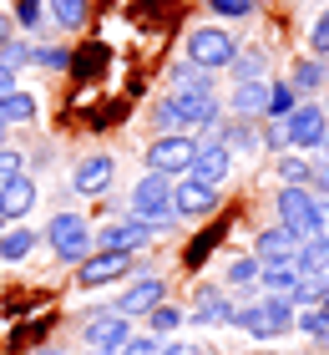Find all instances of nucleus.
I'll use <instances>...</instances> for the list:
<instances>
[{
  "instance_id": "obj_1",
  "label": "nucleus",
  "mask_w": 329,
  "mask_h": 355,
  "mask_svg": "<svg viewBox=\"0 0 329 355\" xmlns=\"http://www.w3.org/2000/svg\"><path fill=\"white\" fill-rule=\"evenodd\" d=\"M223 117V102L213 87H193V92H172L152 107V127L157 132H203L208 122Z\"/></svg>"
},
{
  "instance_id": "obj_2",
  "label": "nucleus",
  "mask_w": 329,
  "mask_h": 355,
  "mask_svg": "<svg viewBox=\"0 0 329 355\" xmlns=\"http://www.w3.org/2000/svg\"><path fill=\"white\" fill-rule=\"evenodd\" d=\"M274 214H278V229H289V239H314L324 229V198L309 183H284L274 198Z\"/></svg>"
},
{
  "instance_id": "obj_3",
  "label": "nucleus",
  "mask_w": 329,
  "mask_h": 355,
  "mask_svg": "<svg viewBox=\"0 0 329 355\" xmlns=\"http://www.w3.org/2000/svg\"><path fill=\"white\" fill-rule=\"evenodd\" d=\"M127 208H132V218H142L152 234H162V229H177V208H172V183L162 173H147L137 188H132V198H127Z\"/></svg>"
},
{
  "instance_id": "obj_4",
  "label": "nucleus",
  "mask_w": 329,
  "mask_h": 355,
  "mask_svg": "<svg viewBox=\"0 0 329 355\" xmlns=\"http://www.w3.org/2000/svg\"><path fill=\"white\" fill-rule=\"evenodd\" d=\"M238 56V36L228 26H193L188 31V61L203 71H223Z\"/></svg>"
},
{
  "instance_id": "obj_5",
  "label": "nucleus",
  "mask_w": 329,
  "mask_h": 355,
  "mask_svg": "<svg viewBox=\"0 0 329 355\" xmlns=\"http://www.w3.org/2000/svg\"><path fill=\"white\" fill-rule=\"evenodd\" d=\"M193 153H197V132H157L152 142H147L142 157H147V173L177 178V173H188Z\"/></svg>"
},
{
  "instance_id": "obj_6",
  "label": "nucleus",
  "mask_w": 329,
  "mask_h": 355,
  "mask_svg": "<svg viewBox=\"0 0 329 355\" xmlns=\"http://www.w3.org/2000/svg\"><path fill=\"white\" fill-rule=\"evenodd\" d=\"M41 239L56 249V259H66V264H81L91 254V223L81 214H56L51 223H46Z\"/></svg>"
},
{
  "instance_id": "obj_7",
  "label": "nucleus",
  "mask_w": 329,
  "mask_h": 355,
  "mask_svg": "<svg viewBox=\"0 0 329 355\" xmlns=\"http://www.w3.org/2000/svg\"><path fill=\"white\" fill-rule=\"evenodd\" d=\"M278 127H284L289 148H299V153H314V148H319V137L329 132V117H324V107L314 102V96H309V102H299V107H294V112H289V117L278 122Z\"/></svg>"
},
{
  "instance_id": "obj_8",
  "label": "nucleus",
  "mask_w": 329,
  "mask_h": 355,
  "mask_svg": "<svg viewBox=\"0 0 329 355\" xmlns=\"http://www.w3.org/2000/svg\"><path fill=\"white\" fill-rule=\"evenodd\" d=\"M127 335H132V320L122 310H96V315H87V325H81V340L91 350H107V355H117L127 345Z\"/></svg>"
},
{
  "instance_id": "obj_9",
  "label": "nucleus",
  "mask_w": 329,
  "mask_h": 355,
  "mask_svg": "<svg viewBox=\"0 0 329 355\" xmlns=\"http://www.w3.org/2000/svg\"><path fill=\"white\" fill-rule=\"evenodd\" d=\"M218 203H223V193L213 183H197L193 173H177V188H172L177 218H208V214H218Z\"/></svg>"
},
{
  "instance_id": "obj_10",
  "label": "nucleus",
  "mask_w": 329,
  "mask_h": 355,
  "mask_svg": "<svg viewBox=\"0 0 329 355\" xmlns=\"http://www.w3.org/2000/svg\"><path fill=\"white\" fill-rule=\"evenodd\" d=\"M127 269H132V254H122V249H91L87 259L76 264V279L87 284V289H102L112 279H122Z\"/></svg>"
},
{
  "instance_id": "obj_11",
  "label": "nucleus",
  "mask_w": 329,
  "mask_h": 355,
  "mask_svg": "<svg viewBox=\"0 0 329 355\" xmlns=\"http://www.w3.org/2000/svg\"><path fill=\"white\" fill-rule=\"evenodd\" d=\"M188 173L197 178V183H228V173H233V153L223 148L218 137H197V153H193V163H188Z\"/></svg>"
},
{
  "instance_id": "obj_12",
  "label": "nucleus",
  "mask_w": 329,
  "mask_h": 355,
  "mask_svg": "<svg viewBox=\"0 0 329 355\" xmlns=\"http://www.w3.org/2000/svg\"><path fill=\"white\" fill-rule=\"evenodd\" d=\"M112 178H117V157L91 153V157H81V163H76V173H71V193H81V198H102V193L112 188Z\"/></svg>"
},
{
  "instance_id": "obj_13",
  "label": "nucleus",
  "mask_w": 329,
  "mask_h": 355,
  "mask_svg": "<svg viewBox=\"0 0 329 355\" xmlns=\"http://www.w3.org/2000/svg\"><path fill=\"white\" fill-rule=\"evenodd\" d=\"M142 244H152V229L142 218H122V223H107V229L91 234V249H122V254H137Z\"/></svg>"
},
{
  "instance_id": "obj_14",
  "label": "nucleus",
  "mask_w": 329,
  "mask_h": 355,
  "mask_svg": "<svg viewBox=\"0 0 329 355\" xmlns=\"http://www.w3.org/2000/svg\"><path fill=\"white\" fill-rule=\"evenodd\" d=\"M162 300H168V279H157V274H142L137 284L122 289L117 310H122L127 320H137V315H147V310H152V304H162Z\"/></svg>"
},
{
  "instance_id": "obj_15",
  "label": "nucleus",
  "mask_w": 329,
  "mask_h": 355,
  "mask_svg": "<svg viewBox=\"0 0 329 355\" xmlns=\"http://www.w3.org/2000/svg\"><path fill=\"white\" fill-rule=\"evenodd\" d=\"M36 183H30L26 173H15L10 183H0V214L6 218H30V208H36Z\"/></svg>"
},
{
  "instance_id": "obj_16",
  "label": "nucleus",
  "mask_w": 329,
  "mask_h": 355,
  "mask_svg": "<svg viewBox=\"0 0 329 355\" xmlns=\"http://www.w3.org/2000/svg\"><path fill=\"white\" fill-rule=\"evenodd\" d=\"M263 107H269V82H233V96H228V112L238 122H258Z\"/></svg>"
},
{
  "instance_id": "obj_17",
  "label": "nucleus",
  "mask_w": 329,
  "mask_h": 355,
  "mask_svg": "<svg viewBox=\"0 0 329 355\" xmlns=\"http://www.w3.org/2000/svg\"><path fill=\"white\" fill-rule=\"evenodd\" d=\"M193 325H228V315H233V304L223 300V289H213V284H203L193 295Z\"/></svg>"
},
{
  "instance_id": "obj_18",
  "label": "nucleus",
  "mask_w": 329,
  "mask_h": 355,
  "mask_svg": "<svg viewBox=\"0 0 329 355\" xmlns=\"http://www.w3.org/2000/svg\"><path fill=\"white\" fill-rule=\"evenodd\" d=\"M36 92H26V87H10L6 96H0V117H6V127H26V122H36Z\"/></svg>"
},
{
  "instance_id": "obj_19",
  "label": "nucleus",
  "mask_w": 329,
  "mask_h": 355,
  "mask_svg": "<svg viewBox=\"0 0 329 355\" xmlns=\"http://www.w3.org/2000/svg\"><path fill=\"white\" fill-rule=\"evenodd\" d=\"M289 264L299 269V279H304V274H329V244H324L319 234H314V239H299Z\"/></svg>"
},
{
  "instance_id": "obj_20",
  "label": "nucleus",
  "mask_w": 329,
  "mask_h": 355,
  "mask_svg": "<svg viewBox=\"0 0 329 355\" xmlns=\"http://www.w3.org/2000/svg\"><path fill=\"white\" fill-rule=\"evenodd\" d=\"M41 244V234L36 229H0V264H21L30 259Z\"/></svg>"
},
{
  "instance_id": "obj_21",
  "label": "nucleus",
  "mask_w": 329,
  "mask_h": 355,
  "mask_svg": "<svg viewBox=\"0 0 329 355\" xmlns=\"http://www.w3.org/2000/svg\"><path fill=\"white\" fill-rule=\"evenodd\" d=\"M329 82V67H324V56H304V61H294V76H289V87L294 92H304V96H319V87Z\"/></svg>"
},
{
  "instance_id": "obj_22",
  "label": "nucleus",
  "mask_w": 329,
  "mask_h": 355,
  "mask_svg": "<svg viewBox=\"0 0 329 355\" xmlns=\"http://www.w3.org/2000/svg\"><path fill=\"white\" fill-rule=\"evenodd\" d=\"M254 249H258V264H289V259H294V239H289V229H263Z\"/></svg>"
},
{
  "instance_id": "obj_23",
  "label": "nucleus",
  "mask_w": 329,
  "mask_h": 355,
  "mask_svg": "<svg viewBox=\"0 0 329 355\" xmlns=\"http://www.w3.org/2000/svg\"><path fill=\"white\" fill-rule=\"evenodd\" d=\"M263 67H269V51H258V46H249V51L238 46V56L228 61L233 82H263Z\"/></svg>"
},
{
  "instance_id": "obj_24",
  "label": "nucleus",
  "mask_w": 329,
  "mask_h": 355,
  "mask_svg": "<svg viewBox=\"0 0 329 355\" xmlns=\"http://www.w3.org/2000/svg\"><path fill=\"white\" fill-rule=\"evenodd\" d=\"M258 284L269 289V295H294L299 269H294V264H258Z\"/></svg>"
},
{
  "instance_id": "obj_25",
  "label": "nucleus",
  "mask_w": 329,
  "mask_h": 355,
  "mask_svg": "<svg viewBox=\"0 0 329 355\" xmlns=\"http://www.w3.org/2000/svg\"><path fill=\"white\" fill-rule=\"evenodd\" d=\"M46 10H51V26L61 31H76V26H87V0H46Z\"/></svg>"
},
{
  "instance_id": "obj_26",
  "label": "nucleus",
  "mask_w": 329,
  "mask_h": 355,
  "mask_svg": "<svg viewBox=\"0 0 329 355\" xmlns=\"http://www.w3.org/2000/svg\"><path fill=\"white\" fill-rule=\"evenodd\" d=\"M294 107H299V92H294L289 82H274L269 87V107H263V122H284Z\"/></svg>"
},
{
  "instance_id": "obj_27",
  "label": "nucleus",
  "mask_w": 329,
  "mask_h": 355,
  "mask_svg": "<svg viewBox=\"0 0 329 355\" xmlns=\"http://www.w3.org/2000/svg\"><path fill=\"white\" fill-rule=\"evenodd\" d=\"M223 284H228V289L258 284V259H249V254H233V259H228V269H223Z\"/></svg>"
},
{
  "instance_id": "obj_28",
  "label": "nucleus",
  "mask_w": 329,
  "mask_h": 355,
  "mask_svg": "<svg viewBox=\"0 0 329 355\" xmlns=\"http://www.w3.org/2000/svg\"><path fill=\"white\" fill-rule=\"evenodd\" d=\"M274 178L278 183H309V178H314V163H309V157H294V153H278Z\"/></svg>"
},
{
  "instance_id": "obj_29",
  "label": "nucleus",
  "mask_w": 329,
  "mask_h": 355,
  "mask_svg": "<svg viewBox=\"0 0 329 355\" xmlns=\"http://www.w3.org/2000/svg\"><path fill=\"white\" fill-rule=\"evenodd\" d=\"M183 320H188V310H177V304H168V300L147 310V325H152V335H172Z\"/></svg>"
},
{
  "instance_id": "obj_30",
  "label": "nucleus",
  "mask_w": 329,
  "mask_h": 355,
  "mask_svg": "<svg viewBox=\"0 0 329 355\" xmlns=\"http://www.w3.org/2000/svg\"><path fill=\"white\" fill-rule=\"evenodd\" d=\"M30 67H46V71H71V51H61V46H30Z\"/></svg>"
},
{
  "instance_id": "obj_31",
  "label": "nucleus",
  "mask_w": 329,
  "mask_h": 355,
  "mask_svg": "<svg viewBox=\"0 0 329 355\" xmlns=\"http://www.w3.org/2000/svg\"><path fill=\"white\" fill-rule=\"evenodd\" d=\"M193 87H213V71L193 67V61H183V67H172V92H193Z\"/></svg>"
},
{
  "instance_id": "obj_32",
  "label": "nucleus",
  "mask_w": 329,
  "mask_h": 355,
  "mask_svg": "<svg viewBox=\"0 0 329 355\" xmlns=\"http://www.w3.org/2000/svg\"><path fill=\"white\" fill-rule=\"evenodd\" d=\"M10 21L21 26L26 36H30V31H41V21H46V0H15V15H10Z\"/></svg>"
},
{
  "instance_id": "obj_33",
  "label": "nucleus",
  "mask_w": 329,
  "mask_h": 355,
  "mask_svg": "<svg viewBox=\"0 0 329 355\" xmlns=\"http://www.w3.org/2000/svg\"><path fill=\"white\" fill-rule=\"evenodd\" d=\"M309 56H329V10H319L309 26Z\"/></svg>"
},
{
  "instance_id": "obj_34",
  "label": "nucleus",
  "mask_w": 329,
  "mask_h": 355,
  "mask_svg": "<svg viewBox=\"0 0 329 355\" xmlns=\"http://www.w3.org/2000/svg\"><path fill=\"white\" fill-rule=\"evenodd\" d=\"M0 61H6V67L10 71H21V67H30V41H6V46H0Z\"/></svg>"
},
{
  "instance_id": "obj_35",
  "label": "nucleus",
  "mask_w": 329,
  "mask_h": 355,
  "mask_svg": "<svg viewBox=\"0 0 329 355\" xmlns=\"http://www.w3.org/2000/svg\"><path fill=\"white\" fill-rule=\"evenodd\" d=\"M15 173H26V157H21V148H6V142H0V183H10Z\"/></svg>"
},
{
  "instance_id": "obj_36",
  "label": "nucleus",
  "mask_w": 329,
  "mask_h": 355,
  "mask_svg": "<svg viewBox=\"0 0 329 355\" xmlns=\"http://www.w3.org/2000/svg\"><path fill=\"white\" fill-rule=\"evenodd\" d=\"M157 335L152 330H147V335H127V345H122V355H157Z\"/></svg>"
},
{
  "instance_id": "obj_37",
  "label": "nucleus",
  "mask_w": 329,
  "mask_h": 355,
  "mask_svg": "<svg viewBox=\"0 0 329 355\" xmlns=\"http://www.w3.org/2000/svg\"><path fill=\"white\" fill-rule=\"evenodd\" d=\"M208 6L218 15H233V21H238V15H254L258 10V0H208Z\"/></svg>"
},
{
  "instance_id": "obj_38",
  "label": "nucleus",
  "mask_w": 329,
  "mask_h": 355,
  "mask_svg": "<svg viewBox=\"0 0 329 355\" xmlns=\"http://www.w3.org/2000/svg\"><path fill=\"white\" fill-rule=\"evenodd\" d=\"M309 188L329 198V157H314V178H309Z\"/></svg>"
},
{
  "instance_id": "obj_39",
  "label": "nucleus",
  "mask_w": 329,
  "mask_h": 355,
  "mask_svg": "<svg viewBox=\"0 0 329 355\" xmlns=\"http://www.w3.org/2000/svg\"><path fill=\"white\" fill-rule=\"evenodd\" d=\"M263 148H274V153L289 148V137H284V127H278V122H269V142H263Z\"/></svg>"
},
{
  "instance_id": "obj_40",
  "label": "nucleus",
  "mask_w": 329,
  "mask_h": 355,
  "mask_svg": "<svg viewBox=\"0 0 329 355\" xmlns=\"http://www.w3.org/2000/svg\"><path fill=\"white\" fill-rule=\"evenodd\" d=\"M157 355H197V345H188V340H172V345H157Z\"/></svg>"
},
{
  "instance_id": "obj_41",
  "label": "nucleus",
  "mask_w": 329,
  "mask_h": 355,
  "mask_svg": "<svg viewBox=\"0 0 329 355\" xmlns=\"http://www.w3.org/2000/svg\"><path fill=\"white\" fill-rule=\"evenodd\" d=\"M10 36H15V21H10V15H6V10H0V46H6Z\"/></svg>"
},
{
  "instance_id": "obj_42",
  "label": "nucleus",
  "mask_w": 329,
  "mask_h": 355,
  "mask_svg": "<svg viewBox=\"0 0 329 355\" xmlns=\"http://www.w3.org/2000/svg\"><path fill=\"white\" fill-rule=\"evenodd\" d=\"M10 87H15V71H10V67H6V61H0V96H6V92H10Z\"/></svg>"
},
{
  "instance_id": "obj_43",
  "label": "nucleus",
  "mask_w": 329,
  "mask_h": 355,
  "mask_svg": "<svg viewBox=\"0 0 329 355\" xmlns=\"http://www.w3.org/2000/svg\"><path fill=\"white\" fill-rule=\"evenodd\" d=\"M314 310H319V315H324V325H329V289H324V300H319V304H314Z\"/></svg>"
},
{
  "instance_id": "obj_44",
  "label": "nucleus",
  "mask_w": 329,
  "mask_h": 355,
  "mask_svg": "<svg viewBox=\"0 0 329 355\" xmlns=\"http://www.w3.org/2000/svg\"><path fill=\"white\" fill-rule=\"evenodd\" d=\"M6 132H10V127H6V117H0V142H6Z\"/></svg>"
},
{
  "instance_id": "obj_45",
  "label": "nucleus",
  "mask_w": 329,
  "mask_h": 355,
  "mask_svg": "<svg viewBox=\"0 0 329 355\" xmlns=\"http://www.w3.org/2000/svg\"><path fill=\"white\" fill-rule=\"evenodd\" d=\"M36 355H66V350H36Z\"/></svg>"
},
{
  "instance_id": "obj_46",
  "label": "nucleus",
  "mask_w": 329,
  "mask_h": 355,
  "mask_svg": "<svg viewBox=\"0 0 329 355\" xmlns=\"http://www.w3.org/2000/svg\"><path fill=\"white\" fill-rule=\"evenodd\" d=\"M6 223H10V218H6V214H0V229H6Z\"/></svg>"
},
{
  "instance_id": "obj_47",
  "label": "nucleus",
  "mask_w": 329,
  "mask_h": 355,
  "mask_svg": "<svg viewBox=\"0 0 329 355\" xmlns=\"http://www.w3.org/2000/svg\"><path fill=\"white\" fill-rule=\"evenodd\" d=\"M117 355H122V350H117Z\"/></svg>"
}]
</instances>
